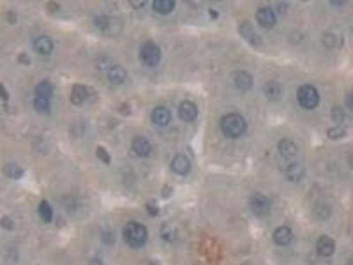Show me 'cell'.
Returning a JSON list of instances; mask_svg holds the SVG:
<instances>
[{
    "label": "cell",
    "instance_id": "83f0119b",
    "mask_svg": "<svg viewBox=\"0 0 353 265\" xmlns=\"http://www.w3.org/2000/svg\"><path fill=\"white\" fill-rule=\"evenodd\" d=\"M97 155L101 162H103L105 164H110L111 158L105 148L99 146L97 150Z\"/></svg>",
    "mask_w": 353,
    "mask_h": 265
},
{
    "label": "cell",
    "instance_id": "5b68a950",
    "mask_svg": "<svg viewBox=\"0 0 353 265\" xmlns=\"http://www.w3.org/2000/svg\"><path fill=\"white\" fill-rule=\"evenodd\" d=\"M271 204V200L262 194H255L249 200V205L252 213L259 216L267 215L270 212Z\"/></svg>",
    "mask_w": 353,
    "mask_h": 265
},
{
    "label": "cell",
    "instance_id": "603a6c76",
    "mask_svg": "<svg viewBox=\"0 0 353 265\" xmlns=\"http://www.w3.org/2000/svg\"><path fill=\"white\" fill-rule=\"evenodd\" d=\"M264 92L269 100H277L282 97V87L276 82H268L265 86Z\"/></svg>",
    "mask_w": 353,
    "mask_h": 265
},
{
    "label": "cell",
    "instance_id": "d4e9b609",
    "mask_svg": "<svg viewBox=\"0 0 353 265\" xmlns=\"http://www.w3.org/2000/svg\"><path fill=\"white\" fill-rule=\"evenodd\" d=\"M33 105L35 110L42 114H46L50 111V103L47 99L35 98Z\"/></svg>",
    "mask_w": 353,
    "mask_h": 265
},
{
    "label": "cell",
    "instance_id": "7c38bea8",
    "mask_svg": "<svg viewBox=\"0 0 353 265\" xmlns=\"http://www.w3.org/2000/svg\"><path fill=\"white\" fill-rule=\"evenodd\" d=\"M91 96L90 89L88 86L83 85L77 83L73 85V90L70 96V100L75 106L81 105L82 103L85 102L87 99H89Z\"/></svg>",
    "mask_w": 353,
    "mask_h": 265
},
{
    "label": "cell",
    "instance_id": "d6986e66",
    "mask_svg": "<svg viewBox=\"0 0 353 265\" xmlns=\"http://www.w3.org/2000/svg\"><path fill=\"white\" fill-rule=\"evenodd\" d=\"M54 93V87L50 81L45 80L39 82L35 88V96L37 98L50 100Z\"/></svg>",
    "mask_w": 353,
    "mask_h": 265
},
{
    "label": "cell",
    "instance_id": "e575fe53",
    "mask_svg": "<svg viewBox=\"0 0 353 265\" xmlns=\"http://www.w3.org/2000/svg\"><path fill=\"white\" fill-rule=\"evenodd\" d=\"M18 60L23 65H29V63H30V58L26 53H21L19 57H18Z\"/></svg>",
    "mask_w": 353,
    "mask_h": 265
},
{
    "label": "cell",
    "instance_id": "44dd1931",
    "mask_svg": "<svg viewBox=\"0 0 353 265\" xmlns=\"http://www.w3.org/2000/svg\"><path fill=\"white\" fill-rule=\"evenodd\" d=\"M175 1L173 0H154L153 2V9L161 14H168L175 8Z\"/></svg>",
    "mask_w": 353,
    "mask_h": 265
},
{
    "label": "cell",
    "instance_id": "484cf974",
    "mask_svg": "<svg viewBox=\"0 0 353 265\" xmlns=\"http://www.w3.org/2000/svg\"><path fill=\"white\" fill-rule=\"evenodd\" d=\"M345 135H346V132H345V129L342 127H339V126L331 127V128H329L327 131V135L331 140L343 138V137H345Z\"/></svg>",
    "mask_w": 353,
    "mask_h": 265
},
{
    "label": "cell",
    "instance_id": "8d00e7d4",
    "mask_svg": "<svg viewBox=\"0 0 353 265\" xmlns=\"http://www.w3.org/2000/svg\"><path fill=\"white\" fill-rule=\"evenodd\" d=\"M353 265V262H352V261L350 262L349 264H348V265Z\"/></svg>",
    "mask_w": 353,
    "mask_h": 265
},
{
    "label": "cell",
    "instance_id": "1f68e13d",
    "mask_svg": "<svg viewBox=\"0 0 353 265\" xmlns=\"http://www.w3.org/2000/svg\"><path fill=\"white\" fill-rule=\"evenodd\" d=\"M147 211L151 214V216H156L158 214L159 209L154 204L149 203L147 204Z\"/></svg>",
    "mask_w": 353,
    "mask_h": 265
},
{
    "label": "cell",
    "instance_id": "4316f807",
    "mask_svg": "<svg viewBox=\"0 0 353 265\" xmlns=\"http://www.w3.org/2000/svg\"><path fill=\"white\" fill-rule=\"evenodd\" d=\"M95 23H96V26H98V28L102 30V31L106 30V29L110 28V17L104 15V14L98 15L95 19Z\"/></svg>",
    "mask_w": 353,
    "mask_h": 265
},
{
    "label": "cell",
    "instance_id": "3957f363",
    "mask_svg": "<svg viewBox=\"0 0 353 265\" xmlns=\"http://www.w3.org/2000/svg\"><path fill=\"white\" fill-rule=\"evenodd\" d=\"M297 100L304 110H313L320 103V94L314 86L304 84L297 91Z\"/></svg>",
    "mask_w": 353,
    "mask_h": 265
},
{
    "label": "cell",
    "instance_id": "5bb4252c",
    "mask_svg": "<svg viewBox=\"0 0 353 265\" xmlns=\"http://www.w3.org/2000/svg\"><path fill=\"white\" fill-rule=\"evenodd\" d=\"M171 111L165 106H157L152 112L153 122L160 127L167 126L171 121Z\"/></svg>",
    "mask_w": 353,
    "mask_h": 265
},
{
    "label": "cell",
    "instance_id": "ba28073f",
    "mask_svg": "<svg viewBox=\"0 0 353 265\" xmlns=\"http://www.w3.org/2000/svg\"><path fill=\"white\" fill-rule=\"evenodd\" d=\"M232 81L236 88L240 91H248L252 89L253 79L251 74L246 71H236L232 75Z\"/></svg>",
    "mask_w": 353,
    "mask_h": 265
},
{
    "label": "cell",
    "instance_id": "f546056e",
    "mask_svg": "<svg viewBox=\"0 0 353 265\" xmlns=\"http://www.w3.org/2000/svg\"><path fill=\"white\" fill-rule=\"evenodd\" d=\"M0 224H1V226L3 228L6 229V230H12V229H13V226H14L13 221L7 216H3L1 218Z\"/></svg>",
    "mask_w": 353,
    "mask_h": 265
},
{
    "label": "cell",
    "instance_id": "277c9868",
    "mask_svg": "<svg viewBox=\"0 0 353 265\" xmlns=\"http://www.w3.org/2000/svg\"><path fill=\"white\" fill-rule=\"evenodd\" d=\"M162 58V51L154 42L147 41L140 50V59L143 65L154 67Z\"/></svg>",
    "mask_w": 353,
    "mask_h": 265
},
{
    "label": "cell",
    "instance_id": "2e32d148",
    "mask_svg": "<svg viewBox=\"0 0 353 265\" xmlns=\"http://www.w3.org/2000/svg\"><path fill=\"white\" fill-rule=\"evenodd\" d=\"M132 148L134 150V152L136 153V155L142 158L148 157L151 153L152 151V145L150 143L149 140H147L145 137L139 136L136 138L134 139L133 143H132Z\"/></svg>",
    "mask_w": 353,
    "mask_h": 265
},
{
    "label": "cell",
    "instance_id": "9c48e42d",
    "mask_svg": "<svg viewBox=\"0 0 353 265\" xmlns=\"http://www.w3.org/2000/svg\"><path fill=\"white\" fill-rule=\"evenodd\" d=\"M316 250L321 257H331L333 256L336 250V242L332 238L323 235L320 237V239L317 241Z\"/></svg>",
    "mask_w": 353,
    "mask_h": 265
},
{
    "label": "cell",
    "instance_id": "ffe728a7",
    "mask_svg": "<svg viewBox=\"0 0 353 265\" xmlns=\"http://www.w3.org/2000/svg\"><path fill=\"white\" fill-rule=\"evenodd\" d=\"M278 151L280 152L281 156L285 159H292L297 155L298 148L293 141L289 139H282L278 145Z\"/></svg>",
    "mask_w": 353,
    "mask_h": 265
},
{
    "label": "cell",
    "instance_id": "7a4b0ae2",
    "mask_svg": "<svg viewBox=\"0 0 353 265\" xmlns=\"http://www.w3.org/2000/svg\"><path fill=\"white\" fill-rule=\"evenodd\" d=\"M123 239L132 249H141L148 241L146 226L136 221L128 222L123 228Z\"/></svg>",
    "mask_w": 353,
    "mask_h": 265
},
{
    "label": "cell",
    "instance_id": "e0dca14e",
    "mask_svg": "<svg viewBox=\"0 0 353 265\" xmlns=\"http://www.w3.org/2000/svg\"><path fill=\"white\" fill-rule=\"evenodd\" d=\"M34 48L37 53L42 55H49L52 53L54 44L52 39L47 36H41L37 37L34 42Z\"/></svg>",
    "mask_w": 353,
    "mask_h": 265
},
{
    "label": "cell",
    "instance_id": "4dcf8cb0",
    "mask_svg": "<svg viewBox=\"0 0 353 265\" xmlns=\"http://www.w3.org/2000/svg\"><path fill=\"white\" fill-rule=\"evenodd\" d=\"M323 40H324V45L327 47H335L337 45V39H336V37H334L333 35L328 34Z\"/></svg>",
    "mask_w": 353,
    "mask_h": 265
},
{
    "label": "cell",
    "instance_id": "7402d4cb",
    "mask_svg": "<svg viewBox=\"0 0 353 265\" xmlns=\"http://www.w3.org/2000/svg\"><path fill=\"white\" fill-rule=\"evenodd\" d=\"M3 173L12 180H19L24 175V170L16 163H7L2 169Z\"/></svg>",
    "mask_w": 353,
    "mask_h": 265
},
{
    "label": "cell",
    "instance_id": "30bf717a",
    "mask_svg": "<svg viewBox=\"0 0 353 265\" xmlns=\"http://www.w3.org/2000/svg\"><path fill=\"white\" fill-rule=\"evenodd\" d=\"M293 231L288 226H280L273 233V241L275 244L280 247H285L292 243L293 240Z\"/></svg>",
    "mask_w": 353,
    "mask_h": 265
},
{
    "label": "cell",
    "instance_id": "8992f818",
    "mask_svg": "<svg viewBox=\"0 0 353 265\" xmlns=\"http://www.w3.org/2000/svg\"><path fill=\"white\" fill-rule=\"evenodd\" d=\"M256 21L264 29H271L276 24V13L270 7H261L256 12Z\"/></svg>",
    "mask_w": 353,
    "mask_h": 265
},
{
    "label": "cell",
    "instance_id": "52a82bcc",
    "mask_svg": "<svg viewBox=\"0 0 353 265\" xmlns=\"http://www.w3.org/2000/svg\"><path fill=\"white\" fill-rule=\"evenodd\" d=\"M199 114L198 107L191 101H183L179 106V118L185 122H192L196 119Z\"/></svg>",
    "mask_w": 353,
    "mask_h": 265
},
{
    "label": "cell",
    "instance_id": "9a60e30c",
    "mask_svg": "<svg viewBox=\"0 0 353 265\" xmlns=\"http://www.w3.org/2000/svg\"><path fill=\"white\" fill-rule=\"evenodd\" d=\"M127 77L126 70L121 65H112L108 71L107 78L112 85L118 86L123 84Z\"/></svg>",
    "mask_w": 353,
    "mask_h": 265
},
{
    "label": "cell",
    "instance_id": "f1b7e54d",
    "mask_svg": "<svg viewBox=\"0 0 353 265\" xmlns=\"http://www.w3.org/2000/svg\"><path fill=\"white\" fill-rule=\"evenodd\" d=\"M331 118H333L334 121L337 123H341L345 118V112L342 108L336 107L331 110Z\"/></svg>",
    "mask_w": 353,
    "mask_h": 265
},
{
    "label": "cell",
    "instance_id": "836d02e7",
    "mask_svg": "<svg viewBox=\"0 0 353 265\" xmlns=\"http://www.w3.org/2000/svg\"><path fill=\"white\" fill-rule=\"evenodd\" d=\"M0 98L4 101H7L9 99V94L6 89L4 88L3 84L0 83Z\"/></svg>",
    "mask_w": 353,
    "mask_h": 265
},
{
    "label": "cell",
    "instance_id": "d590c367",
    "mask_svg": "<svg viewBox=\"0 0 353 265\" xmlns=\"http://www.w3.org/2000/svg\"><path fill=\"white\" fill-rule=\"evenodd\" d=\"M345 103H346V105L349 107L350 109L352 110L353 109V94H352V92H350V94L346 96Z\"/></svg>",
    "mask_w": 353,
    "mask_h": 265
},
{
    "label": "cell",
    "instance_id": "cb8c5ba5",
    "mask_svg": "<svg viewBox=\"0 0 353 265\" xmlns=\"http://www.w3.org/2000/svg\"><path fill=\"white\" fill-rule=\"evenodd\" d=\"M38 212H39V215H40L42 220L45 222V223H50L52 221V209H51V206L50 205L47 201L44 200L41 202V204H39Z\"/></svg>",
    "mask_w": 353,
    "mask_h": 265
},
{
    "label": "cell",
    "instance_id": "d6a6232c",
    "mask_svg": "<svg viewBox=\"0 0 353 265\" xmlns=\"http://www.w3.org/2000/svg\"><path fill=\"white\" fill-rule=\"evenodd\" d=\"M129 3L134 9H141L142 6L145 5L146 1H144V0H132V1H129Z\"/></svg>",
    "mask_w": 353,
    "mask_h": 265
},
{
    "label": "cell",
    "instance_id": "ac0fdd59",
    "mask_svg": "<svg viewBox=\"0 0 353 265\" xmlns=\"http://www.w3.org/2000/svg\"><path fill=\"white\" fill-rule=\"evenodd\" d=\"M285 175L290 181L299 182L304 177V166L297 162L290 163L285 170Z\"/></svg>",
    "mask_w": 353,
    "mask_h": 265
},
{
    "label": "cell",
    "instance_id": "8fae6325",
    "mask_svg": "<svg viewBox=\"0 0 353 265\" xmlns=\"http://www.w3.org/2000/svg\"><path fill=\"white\" fill-rule=\"evenodd\" d=\"M240 33L252 46H260L262 44V38L256 32L255 29H253V27L249 22H244L240 25Z\"/></svg>",
    "mask_w": 353,
    "mask_h": 265
},
{
    "label": "cell",
    "instance_id": "4fadbf2b",
    "mask_svg": "<svg viewBox=\"0 0 353 265\" xmlns=\"http://www.w3.org/2000/svg\"><path fill=\"white\" fill-rule=\"evenodd\" d=\"M171 168L175 173L179 175H186L191 169V163L187 156L179 154L172 159Z\"/></svg>",
    "mask_w": 353,
    "mask_h": 265
},
{
    "label": "cell",
    "instance_id": "6da1fadb",
    "mask_svg": "<svg viewBox=\"0 0 353 265\" xmlns=\"http://www.w3.org/2000/svg\"><path fill=\"white\" fill-rule=\"evenodd\" d=\"M220 127L224 136L230 139H238L246 133L248 123L242 115L228 113L220 120Z\"/></svg>",
    "mask_w": 353,
    "mask_h": 265
}]
</instances>
